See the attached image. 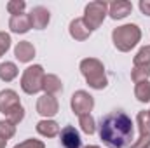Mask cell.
Wrapping results in <instances>:
<instances>
[{
  "label": "cell",
  "instance_id": "17",
  "mask_svg": "<svg viewBox=\"0 0 150 148\" xmlns=\"http://www.w3.org/2000/svg\"><path fill=\"white\" fill-rule=\"evenodd\" d=\"M42 91H44L45 94H51V96L61 92V91H63V84H61L59 77H58V75H52V73H47L45 77H44Z\"/></svg>",
  "mask_w": 150,
  "mask_h": 148
},
{
  "label": "cell",
  "instance_id": "16",
  "mask_svg": "<svg viewBox=\"0 0 150 148\" xmlns=\"http://www.w3.org/2000/svg\"><path fill=\"white\" fill-rule=\"evenodd\" d=\"M35 129L44 138H56V136H59V125H58V122H54L51 118H44V120L37 122Z\"/></svg>",
  "mask_w": 150,
  "mask_h": 148
},
{
  "label": "cell",
  "instance_id": "10",
  "mask_svg": "<svg viewBox=\"0 0 150 148\" xmlns=\"http://www.w3.org/2000/svg\"><path fill=\"white\" fill-rule=\"evenodd\" d=\"M59 141L63 148H80L82 147V140L79 131L75 129L74 125H65L59 131Z\"/></svg>",
  "mask_w": 150,
  "mask_h": 148
},
{
  "label": "cell",
  "instance_id": "25",
  "mask_svg": "<svg viewBox=\"0 0 150 148\" xmlns=\"http://www.w3.org/2000/svg\"><path fill=\"white\" fill-rule=\"evenodd\" d=\"M11 35L9 33H5V32H0V58L9 51V47H11Z\"/></svg>",
  "mask_w": 150,
  "mask_h": 148
},
{
  "label": "cell",
  "instance_id": "24",
  "mask_svg": "<svg viewBox=\"0 0 150 148\" xmlns=\"http://www.w3.org/2000/svg\"><path fill=\"white\" fill-rule=\"evenodd\" d=\"M25 9H26V2H25V0H11V2L7 4V11H9V14H12V16L25 14Z\"/></svg>",
  "mask_w": 150,
  "mask_h": 148
},
{
  "label": "cell",
  "instance_id": "30",
  "mask_svg": "<svg viewBox=\"0 0 150 148\" xmlns=\"http://www.w3.org/2000/svg\"><path fill=\"white\" fill-rule=\"evenodd\" d=\"M149 120H150V110H149Z\"/></svg>",
  "mask_w": 150,
  "mask_h": 148
},
{
  "label": "cell",
  "instance_id": "14",
  "mask_svg": "<svg viewBox=\"0 0 150 148\" xmlns=\"http://www.w3.org/2000/svg\"><path fill=\"white\" fill-rule=\"evenodd\" d=\"M9 28L12 33H26L32 28L30 16L28 14H19V16H11L9 19Z\"/></svg>",
  "mask_w": 150,
  "mask_h": 148
},
{
  "label": "cell",
  "instance_id": "23",
  "mask_svg": "<svg viewBox=\"0 0 150 148\" xmlns=\"http://www.w3.org/2000/svg\"><path fill=\"white\" fill-rule=\"evenodd\" d=\"M150 77V66H133L131 70V78L138 84L143 80H149Z\"/></svg>",
  "mask_w": 150,
  "mask_h": 148
},
{
  "label": "cell",
  "instance_id": "18",
  "mask_svg": "<svg viewBox=\"0 0 150 148\" xmlns=\"http://www.w3.org/2000/svg\"><path fill=\"white\" fill-rule=\"evenodd\" d=\"M19 73V70H18V66L12 63V61H4V63H0V80H4V82H11V80H14L16 77Z\"/></svg>",
  "mask_w": 150,
  "mask_h": 148
},
{
  "label": "cell",
  "instance_id": "22",
  "mask_svg": "<svg viewBox=\"0 0 150 148\" xmlns=\"http://www.w3.org/2000/svg\"><path fill=\"white\" fill-rule=\"evenodd\" d=\"M16 134V125L11 122V120H0V140H4V141H7V140H11L12 136Z\"/></svg>",
  "mask_w": 150,
  "mask_h": 148
},
{
  "label": "cell",
  "instance_id": "8",
  "mask_svg": "<svg viewBox=\"0 0 150 148\" xmlns=\"http://www.w3.org/2000/svg\"><path fill=\"white\" fill-rule=\"evenodd\" d=\"M136 124L140 129L138 140H134L129 148H150V120H149V110L140 111L136 115Z\"/></svg>",
  "mask_w": 150,
  "mask_h": 148
},
{
  "label": "cell",
  "instance_id": "20",
  "mask_svg": "<svg viewBox=\"0 0 150 148\" xmlns=\"http://www.w3.org/2000/svg\"><path fill=\"white\" fill-rule=\"evenodd\" d=\"M79 125H80V129H82L86 134H89V136L96 132V120H94V117H93L91 113L79 117Z\"/></svg>",
  "mask_w": 150,
  "mask_h": 148
},
{
  "label": "cell",
  "instance_id": "28",
  "mask_svg": "<svg viewBox=\"0 0 150 148\" xmlns=\"http://www.w3.org/2000/svg\"><path fill=\"white\" fill-rule=\"evenodd\" d=\"M5 143H7V141H4V140H0V148H5Z\"/></svg>",
  "mask_w": 150,
  "mask_h": 148
},
{
  "label": "cell",
  "instance_id": "15",
  "mask_svg": "<svg viewBox=\"0 0 150 148\" xmlns=\"http://www.w3.org/2000/svg\"><path fill=\"white\" fill-rule=\"evenodd\" d=\"M68 32H70L72 38L79 40V42L89 38V35H91V30L86 26V23H84L82 18H75L74 21L70 23V26H68Z\"/></svg>",
  "mask_w": 150,
  "mask_h": 148
},
{
  "label": "cell",
  "instance_id": "26",
  "mask_svg": "<svg viewBox=\"0 0 150 148\" xmlns=\"http://www.w3.org/2000/svg\"><path fill=\"white\" fill-rule=\"evenodd\" d=\"M14 148H45L44 145V141H40V140H25L23 143H19V145H16Z\"/></svg>",
  "mask_w": 150,
  "mask_h": 148
},
{
  "label": "cell",
  "instance_id": "29",
  "mask_svg": "<svg viewBox=\"0 0 150 148\" xmlns=\"http://www.w3.org/2000/svg\"><path fill=\"white\" fill-rule=\"evenodd\" d=\"M86 148H100V147H96V145H89V147H86Z\"/></svg>",
  "mask_w": 150,
  "mask_h": 148
},
{
  "label": "cell",
  "instance_id": "3",
  "mask_svg": "<svg viewBox=\"0 0 150 148\" xmlns=\"http://www.w3.org/2000/svg\"><path fill=\"white\" fill-rule=\"evenodd\" d=\"M140 40H142V30L138 25H133V23L117 26L112 32V42L115 49L120 52H129Z\"/></svg>",
  "mask_w": 150,
  "mask_h": 148
},
{
  "label": "cell",
  "instance_id": "9",
  "mask_svg": "<svg viewBox=\"0 0 150 148\" xmlns=\"http://www.w3.org/2000/svg\"><path fill=\"white\" fill-rule=\"evenodd\" d=\"M59 110V103L56 99V96H51V94H42L37 99V113L42 115L44 118H51L54 117Z\"/></svg>",
  "mask_w": 150,
  "mask_h": 148
},
{
  "label": "cell",
  "instance_id": "7",
  "mask_svg": "<svg viewBox=\"0 0 150 148\" xmlns=\"http://www.w3.org/2000/svg\"><path fill=\"white\" fill-rule=\"evenodd\" d=\"M70 105H72V111L77 117L89 115L93 111V108H94V98L87 91H75Z\"/></svg>",
  "mask_w": 150,
  "mask_h": 148
},
{
  "label": "cell",
  "instance_id": "2",
  "mask_svg": "<svg viewBox=\"0 0 150 148\" xmlns=\"http://www.w3.org/2000/svg\"><path fill=\"white\" fill-rule=\"evenodd\" d=\"M80 73L84 75L87 85L96 91H103L108 85V78L105 73V66L96 58H86L80 61Z\"/></svg>",
  "mask_w": 150,
  "mask_h": 148
},
{
  "label": "cell",
  "instance_id": "12",
  "mask_svg": "<svg viewBox=\"0 0 150 148\" xmlns=\"http://www.w3.org/2000/svg\"><path fill=\"white\" fill-rule=\"evenodd\" d=\"M133 11V4L127 0H115L112 4H108V16L112 19H124L126 16H129Z\"/></svg>",
  "mask_w": 150,
  "mask_h": 148
},
{
  "label": "cell",
  "instance_id": "11",
  "mask_svg": "<svg viewBox=\"0 0 150 148\" xmlns=\"http://www.w3.org/2000/svg\"><path fill=\"white\" fill-rule=\"evenodd\" d=\"M28 16H30L32 28H35V30H44V28L49 25V21H51V12H49V9H45L44 5L33 7Z\"/></svg>",
  "mask_w": 150,
  "mask_h": 148
},
{
  "label": "cell",
  "instance_id": "4",
  "mask_svg": "<svg viewBox=\"0 0 150 148\" xmlns=\"http://www.w3.org/2000/svg\"><path fill=\"white\" fill-rule=\"evenodd\" d=\"M0 111L11 120L14 125L19 124L25 118V108L19 103V96L12 89H4L0 91Z\"/></svg>",
  "mask_w": 150,
  "mask_h": 148
},
{
  "label": "cell",
  "instance_id": "13",
  "mask_svg": "<svg viewBox=\"0 0 150 148\" xmlns=\"http://www.w3.org/2000/svg\"><path fill=\"white\" fill-rule=\"evenodd\" d=\"M14 56L19 63H30L33 58H35V47L32 42L28 40H23V42H18V45L14 47Z\"/></svg>",
  "mask_w": 150,
  "mask_h": 148
},
{
  "label": "cell",
  "instance_id": "27",
  "mask_svg": "<svg viewBox=\"0 0 150 148\" xmlns=\"http://www.w3.org/2000/svg\"><path fill=\"white\" fill-rule=\"evenodd\" d=\"M138 5H140V11H142L145 16H150V0H142Z\"/></svg>",
  "mask_w": 150,
  "mask_h": 148
},
{
  "label": "cell",
  "instance_id": "5",
  "mask_svg": "<svg viewBox=\"0 0 150 148\" xmlns=\"http://www.w3.org/2000/svg\"><path fill=\"white\" fill-rule=\"evenodd\" d=\"M107 14H108V4L105 0H96V2H89L86 5L82 19H84L86 26L91 32H94L96 28H100L103 25Z\"/></svg>",
  "mask_w": 150,
  "mask_h": 148
},
{
  "label": "cell",
  "instance_id": "6",
  "mask_svg": "<svg viewBox=\"0 0 150 148\" xmlns=\"http://www.w3.org/2000/svg\"><path fill=\"white\" fill-rule=\"evenodd\" d=\"M44 77H45V72L40 65L28 66L21 75V89L26 94H37L38 91H42Z\"/></svg>",
  "mask_w": 150,
  "mask_h": 148
},
{
  "label": "cell",
  "instance_id": "19",
  "mask_svg": "<svg viewBox=\"0 0 150 148\" xmlns=\"http://www.w3.org/2000/svg\"><path fill=\"white\" fill-rule=\"evenodd\" d=\"M134 96L140 103H149L150 101V82L149 80H143V82H138L136 87H134Z\"/></svg>",
  "mask_w": 150,
  "mask_h": 148
},
{
  "label": "cell",
  "instance_id": "21",
  "mask_svg": "<svg viewBox=\"0 0 150 148\" xmlns=\"http://www.w3.org/2000/svg\"><path fill=\"white\" fill-rule=\"evenodd\" d=\"M133 65L134 66H150V45H143L136 52V56L133 59Z\"/></svg>",
  "mask_w": 150,
  "mask_h": 148
},
{
  "label": "cell",
  "instance_id": "1",
  "mask_svg": "<svg viewBox=\"0 0 150 148\" xmlns=\"http://www.w3.org/2000/svg\"><path fill=\"white\" fill-rule=\"evenodd\" d=\"M100 140L108 148H127L133 143L134 124L126 111H112L100 118Z\"/></svg>",
  "mask_w": 150,
  "mask_h": 148
}]
</instances>
